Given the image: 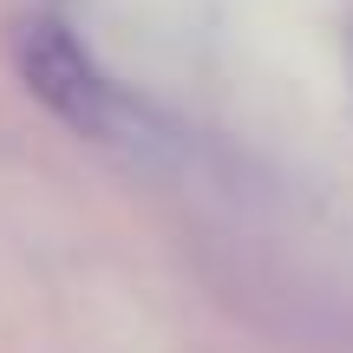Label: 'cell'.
Returning a JSON list of instances; mask_svg holds the SVG:
<instances>
[{"instance_id": "obj_1", "label": "cell", "mask_w": 353, "mask_h": 353, "mask_svg": "<svg viewBox=\"0 0 353 353\" xmlns=\"http://www.w3.org/2000/svg\"><path fill=\"white\" fill-rule=\"evenodd\" d=\"M7 59L13 79L59 118L79 138H112L118 118H125V99H118L112 72L99 65V52L59 20V13H20L7 26Z\"/></svg>"}]
</instances>
